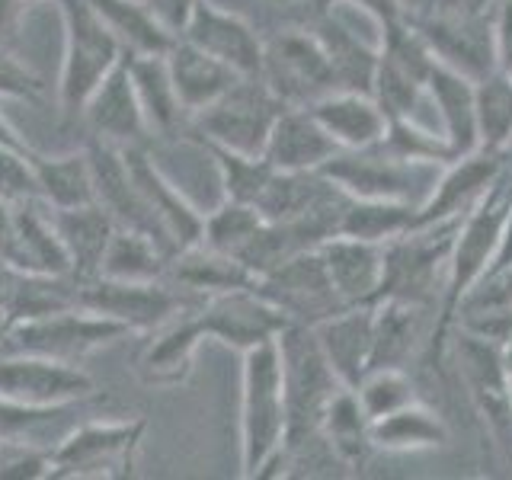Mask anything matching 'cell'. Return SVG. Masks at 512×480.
I'll return each mask as SVG.
<instances>
[{"instance_id":"1","label":"cell","mask_w":512,"mask_h":480,"mask_svg":"<svg viewBox=\"0 0 512 480\" xmlns=\"http://www.w3.org/2000/svg\"><path fill=\"white\" fill-rule=\"evenodd\" d=\"M512 208V170L506 167L490 189L474 202V208L461 215L452 260H448V276L442 288V301L436 311V324H432V340H429V356L442 359L448 352V336L455 330V317L461 301L468 298L471 288L487 276V269L500 247L503 224Z\"/></svg>"},{"instance_id":"2","label":"cell","mask_w":512,"mask_h":480,"mask_svg":"<svg viewBox=\"0 0 512 480\" xmlns=\"http://www.w3.org/2000/svg\"><path fill=\"white\" fill-rule=\"evenodd\" d=\"M288 410L276 340L244 352L240 368V474L260 477L285 445Z\"/></svg>"},{"instance_id":"3","label":"cell","mask_w":512,"mask_h":480,"mask_svg":"<svg viewBox=\"0 0 512 480\" xmlns=\"http://www.w3.org/2000/svg\"><path fill=\"white\" fill-rule=\"evenodd\" d=\"M458 224L461 218L420 224V228L388 240L384 244V279L378 301L397 298L439 311Z\"/></svg>"},{"instance_id":"4","label":"cell","mask_w":512,"mask_h":480,"mask_svg":"<svg viewBox=\"0 0 512 480\" xmlns=\"http://www.w3.org/2000/svg\"><path fill=\"white\" fill-rule=\"evenodd\" d=\"M64 20V61L58 77V103L64 119H80V109L103 84V77L125 58L122 45L96 16L90 0H58Z\"/></svg>"},{"instance_id":"5","label":"cell","mask_w":512,"mask_h":480,"mask_svg":"<svg viewBox=\"0 0 512 480\" xmlns=\"http://www.w3.org/2000/svg\"><path fill=\"white\" fill-rule=\"evenodd\" d=\"M276 349L282 362L285 410H288L285 442H298L320 432V416H324L333 394L346 388V384L336 378L333 365L327 362L314 327L288 324L276 336Z\"/></svg>"},{"instance_id":"6","label":"cell","mask_w":512,"mask_h":480,"mask_svg":"<svg viewBox=\"0 0 512 480\" xmlns=\"http://www.w3.org/2000/svg\"><path fill=\"white\" fill-rule=\"evenodd\" d=\"M320 173L333 186H340L352 199H378V202H410L423 205L436 186L442 167L416 164L384 144H368L356 151H336Z\"/></svg>"},{"instance_id":"7","label":"cell","mask_w":512,"mask_h":480,"mask_svg":"<svg viewBox=\"0 0 512 480\" xmlns=\"http://www.w3.org/2000/svg\"><path fill=\"white\" fill-rule=\"evenodd\" d=\"M285 103L279 100L272 87L260 74L240 77L237 84L215 100L208 109H202L199 116H192L189 128L196 135V141L221 144L240 154H263L269 132L276 119L282 116Z\"/></svg>"},{"instance_id":"8","label":"cell","mask_w":512,"mask_h":480,"mask_svg":"<svg viewBox=\"0 0 512 480\" xmlns=\"http://www.w3.org/2000/svg\"><path fill=\"white\" fill-rule=\"evenodd\" d=\"M128 333L132 330L119 324V320L87 311L77 304V308H64V311L7 327L4 352H29V356H45L55 362L77 365L80 359H87L90 352L116 343Z\"/></svg>"},{"instance_id":"9","label":"cell","mask_w":512,"mask_h":480,"mask_svg":"<svg viewBox=\"0 0 512 480\" xmlns=\"http://www.w3.org/2000/svg\"><path fill=\"white\" fill-rule=\"evenodd\" d=\"M77 282V279H74ZM77 304L87 311L119 320L132 333H151L170 324L173 317L202 304L199 295L183 292L167 279L157 282H119V279H87L77 282Z\"/></svg>"},{"instance_id":"10","label":"cell","mask_w":512,"mask_h":480,"mask_svg":"<svg viewBox=\"0 0 512 480\" xmlns=\"http://www.w3.org/2000/svg\"><path fill=\"white\" fill-rule=\"evenodd\" d=\"M144 432L148 423L141 416L116 423H84L64 432L52 448V477H128L135 471Z\"/></svg>"},{"instance_id":"11","label":"cell","mask_w":512,"mask_h":480,"mask_svg":"<svg viewBox=\"0 0 512 480\" xmlns=\"http://www.w3.org/2000/svg\"><path fill=\"white\" fill-rule=\"evenodd\" d=\"M260 77L285 106H311L336 90L327 48L314 29H285L263 42Z\"/></svg>"},{"instance_id":"12","label":"cell","mask_w":512,"mask_h":480,"mask_svg":"<svg viewBox=\"0 0 512 480\" xmlns=\"http://www.w3.org/2000/svg\"><path fill=\"white\" fill-rule=\"evenodd\" d=\"M448 340H452L448 349L455 356L458 375L464 381V388H468L471 404L493 432L496 445L512 461V381L503 365V349L461 330H452Z\"/></svg>"},{"instance_id":"13","label":"cell","mask_w":512,"mask_h":480,"mask_svg":"<svg viewBox=\"0 0 512 480\" xmlns=\"http://www.w3.org/2000/svg\"><path fill=\"white\" fill-rule=\"evenodd\" d=\"M253 288L272 304V308H279L285 314L288 324L317 327L320 320L349 308V304H343V298L336 295V288L327 276L324 256H320V247L295 253L292 260H285L282 266L256 279Z\"/></svg>"},{"instance_id":"14","label":"cell","mask_w":512,"mask_h":480,"mask_svg":"<svg viewBox=\"0 0 512 480\" xmlns=\"http://www.w3.org/2000/svg\"><path fill=\"white\" fill-rule=\"evenodd\" d=\"M410 20L445 68L468 80L496 71V16H461L429 7L423 16H410Z\"/></svg>"},{"instance_id":"15","label":"cell","mask_w":512,"mask_h":480,"mask_svg":"<svg viewBox=\"0 0 512 480\" xmlns=\"http://www.w3.org/2000/svg\"><path fill=\"white\" fill-rule=\"evenodd\" d=\"M96 394V381L71 362L0 352V397L26 407H68Z\"/></svg>"},{"instance_id":"16","label":"cell","mask_w":512,"mask_h":480,"mask_svg":"<svg viewBox=\"0 0 512 480\" xmlns=\"http://www.w3.org/2000/svg\"><path fill=\"white\" fill-rule=\"evenodd\" d=\"M196 314L205 330V340H218L240 352L276 340L288 327L285 314L279 308H272L253 285L202 298Z\"/></svg>"},{"instance_id":"17","label":"cell","mask_w":512,"mask_h":480,"mask_svg":"<svg viewBox=\"0 0 512 480\" xmlns=\"http://www.w3.org/2000/svg\"><path fill=\"white\" fill-rule=\"evenodd\" d=\"M125 164L132 180L141 192L144 205L157 221V231L164 237V244L173 253H180L192 244L202 240V228H205V215L196 212L180 189H176L164 173L154 167V160L148 154V144H138V148H122Z\"/></svg>"},{"instance_id":"18","label":"cell","mask_w":512,"mask_h":480,"mask_svg":"<svg viewBox=\"0 0 512 480\" xmlns=\"http://www.w3.org/2000/svg\"><path fill=\"white\" fill-rule=\"evenodd\" d=\"M80 119L90 128V138L116 144V148H138V144L151 141V128L138 103L125 58L93 90V96L80 109Z\"/></svg>"},{"instance_id":"19","label":"cell","mask_w":512,"mask_h":480,"mask_svg":"<svg viewBox=\"0 0 512 480\" xmlns=\"http://www.w3.org/2000/svg\"><path fill=\"white\" fill-rule=\"evenodd\" d=\"M180 39L192 42L244 77L260 74L263 68V39L256 36V29L244 16L224 10L212 0H196Z\"/></svg>"},{"instance_id":"20","label":"cell","mask_w":512,"mask_h":480,"mask_svg":"<svg viewBox=\"0 0 512 480\" xmlns=\"http://www.w3.org/2000/svg\"><path fill=\"white\" fill-rule=\"evenodd\" d=\"M0 256L20 272L42 276H71V256L52 224V215L42 202L13 205L10 231L0 244Z\"/></svg>"},{"instance_id":"21","label":"cell","mask_w":512,"mask_h":480,"mask_svg":"<svg viewBox=\"0 0 512 480\" xmlns=\"http://www.w3.org/2000/svg\"><path fill=\"white\" fill-rule=\"evenodd\" d=\"M503 170H506V157L484 148L445 164L436 186L429 192V199L420 205V224L461 218L468 208H474V202L484 196Z\"/></svg>"},{"instance_id":"22","label":"cell","mask_w":512,"mask_h":480,"mask_svg":"<svg viewBox=\"0 0 512 480\" xmlns=\"http://www.w3.org/2000/svg\"><path fill=\"white\" fill-rule=\"evenodd\" d=\"M327 276L343 304H375L384 279V244L349 234H333L320 244Z\"/></svg>"},{"instance_id":"23","label":"cell","mask_w":512,"mask_h":480,"mask_svg":"<svg viewBox=\"0 0 512 480\" xmlns=\"http://www.w3.org/2000/svg\"><path fill=\"white\" fill-rule=\"evenodd\" d=\"M336 151H340V144L327 135V128L314 119L308 106H285L272 125L263 157L276 170L311 173L324 167Z\"/></svg>"},{"instance_id":"24","label":"cell","mask_w":512,"mask_h":480,"mask_svg":"<svg viewBox=\"0 0 512 480\" xmlns=\"http://www.w3.org/2000/svg\"><path fill=\"white\" fill-rule=\"evenodd\" d=\"M432 324H436V311L426 304H410L397 298L375 301V336H372V362L368 368L400 365L407 368L416 349L432 340Z\"/></svg>"},{"instance_id":"25","label":"cell","mask_w":512,"mask_h":480,"mask_svg":"<svg viewBox=\"0 0 512 480\" xmlns=\"http://www.w3.org/2000/svg\"><path fill=\"white\" fill-rule=\"evenodd\" d=\"M317 343L333 365L336 378L346 388H356V381L368 372L372 362V336H375V304H352L340 314L320 320L314 327Z\"/></svg>"},{"instance_id":"26","label":"cell","mask_w":512,"mask_h":480,"mask_svg":"<svg viewBox=\"0 0 512 480\" xmlns=\"http://www.w3.org/2000/svg\"><path fill=\"white\" fill-rule=\"evenodd\" d=\"M340 151L378 144L388 128V116L368 90H330L308 106Z\"/></svg>"},{"instance_id":"27","label":"cell","mask_w":512,"mask_h":480,"mask_svg":"<svg viewBox=\"0 0 512 480\" xmlns=\"http://www.w3.org/2000/svg\"><path fill=\"white\" fill-rule=\"evenodd\" d=\"M167 68H170L176 96H180V106L189 116V122H192V116H199V112L208 109L215 100H221V96L244 77L186 39L173 42V48L167 52Z\"/></svg>"},{"instance_id":"28","label":"cell","mask_w":512,"mask_h":480,"mask_svg":"<svg viewBox=\"0 0 512 480\" xmlns=\"http://www.w3.org/2000/svg\"><path fill=\"white\" fill-rule=\"evenodd\" d=\"M48 215H52L61 244L71 256V279L87 282L100 276L103 253L119 228V224L112 221V215L96 202L80 205V208H48Z\"/></svg>"},{"instance_id":"29","label":"cell","mask_w":512,"mask_h":480,"mask_svg":"<svg viewBox=\"0 0 512 480\" xmlns=\"http://www.w3.org/2000/svg\"><path fill=\"white\" fill-rule=\"evenodd\" d=\"M426 103L436 109L439 132L452 144L458 157L477 151V109H474V80L445 68L436 61L426 80Z\"/></svg>"},{"instance_id":"30","label":"cell","mask_w":512,"mask_h":480,"mask_svg":"<svg viewBox=\"0 0 512 480\" xmlns=\"http://www.w3.org/2000/svg\"><path fill=\"white\" fill-rule=\"evenodd\" d=\"M125 61L138 93V103L144 109V119H148L151 138L154 135L167 138L189 128V116L180 106V96H176L173 77L167 68V55H125Z\"/></svg>"},{"instance_id":"31","label":"cell","mask_w":512,"mask_h":480,"mask_svg":"<svg viewBox=\"0 0 512 480\" xmlns=\"http://www.w3.org/2000/svg\"><path fill=\"white\" fill-rule=\"evenodd\" d=\"M196 308L183 311L180 317H173L170 324L154 330V340L148 343V349L141 352V378L144 381L180 384L189 375L192 359H196V349L205 340V330L199 324Z\"/></svg>"},{"instance_id":"32","label":"cell","mask_w":512,"mask_h":480,"mask_svg":"<svg viewBox=\"0 0 512 480\" xmlns=\"http://www.w3.org/2000/svg\"><path fill=\"white\" fill-rule=\"evenodd\" d=\"M167 282L180 285L189 295H218V292H231V288H247L256 285V279L244 269V263H237L234 256L205 247L202 240L192 244L180 253L170 256L167 263Z\"/></svg>"},{"instance_id":"33","label":"cell","mask_w":512,"mask_h":480,"mask_svg":"<svg viewBox=\"0 0 512 480\" xmlns=\"http://www.w3.org/2000/svg\"><path fill=\"white\" fill-rule=\"evenodd\" d=\"M125 55H167L180 36L157 20L144 0H90Z\"/></svg>"},{"instance_id":"34","label":"cell","mask_w":512,"mask_h":480,"mask_svg":"<svg viewBox=\"0 0 512 480\" xmlns=\"http://www.w3.org/2000/svg\"><path fill=\"white\" fill-rule=\"evenodd\" d=\"M320 436L327 439L333 455L349 471H362L365 461L372 458V420H368L352 388H340L333 394L324 416H320Z\"/></svg>"},{"instance_id":"35","label":"cell","mask_w":512,"mask_h":480,"mask_svg":"<svg viewBox=\"0 0 512 480\" xmlns=\"http://www.w3.org/2000/svg\"><path fill=\"white\" fill-rule=\"evenodd\" d=\"M32 170L39 183V202L48 208H80L96 202L93 170L87 151L39 154L32 151Z\"/></svg>"},{"instance_id":"36","label":"cell","mask_w":512,"mask_h":480,"mask_svg":"<svg viewBox=\"0 0 512 480\" xmlns=\"http://www.w3.org/2000/svg\"><path fill=\"white\" fill-rule=\"evenodd\" d=\"M372 445L375 452H432L448 445V426L432 407L413 400L372 420Z\"/></svg>"},{"instance_id":"37","label":"cell","mask_w":512,"mask_h":480,"mask_svg":"<svg viewBox=\"0 0 512 480\" xmlns=\"http://www.w3.org/2000/svg\"><path fill=\"white\" fill-rule=\"evenodd\" d=\"M64 308H77V282L71 276H42V272L16 269L13 285L4 301L7 327L64 311Z\"/></svg>"},{"instance_id":"38","label":"cell","mask_w":512,"mask_h":480,"mask_svg":"<svg viewBox=\"0 0 512 480\" xmlns=\"http://www.w3.org/2000/svg\"><path fill=\"white\" fill-rule=\"evenodd\" d=\"M170 253L157 244L151 234L132 228H116L103 253L100 276L119 282H157L167 276Z\"/></svg>"},{"instance_id":"39","label":"cell","mask_w":512,"mask_h":480,"mask_svg":"<svg viewBox=\"0 0 512 480\" xmlns=\"http://www.w3.org/2000/svg\"><path fill=\"white\" fill-rule=\"evenodd\" d=\"M420 228V205L410 202H378V199H349L340 234L375 240V244H388V240Z\"/></svg>"},{"instance_id":"40","label":"cell","mask_w":512,"mask_h":480,"mask_svg":"<svg viewBox=\"0 0 512 480\" xmlns=\"http://www.w3.org/2000/svg\"><path fill=\"white\" fill-rule=\"evenodd\" d=\"M477 109V148L503 154L512 138V77L506 71H490L474 80Z\"/></svg>"},{"instance_id":"41","label":"cell","mask_w":512,"mask_h":480,"mask_svg":"<svg viewBox=\"0 0 512 480\" xmlns=\"http://www.w3.org/2000/svg\"><path fill=\"white\" fill-rule=\"evenodd\" d=\"M199 144L215 160L221 186H224V199L256 208L269 180L276 176V167H272L263 154H240V151L221 148V144H208V141H199Z\"/></svg>"},{"instance_id":"42","label":"cell","mask_w":512,"mask_h":480,"mask_svg":"<svg viewBox=\"0 0 512 480\" xmlns=\"http://www.w3.org/2000/svg\"><path fill=\"white\" fill-rule=\"evenodd\" d=\"M381 144L400 157L416 160V164L445 167V164H452V160H458V154L452 151V144L445 141L439 128L423 125L420 119H388Z\"/></svg>"},{"instance_id":"43","label":"cell","mask_w":512,"mask_h":480,"mask_svg":"<svg viewBox=\"0 0 512 480\" xmlns=\"http://www.w3.org/2000/svg\"><path fill=\"white\" fill-rule=\"evenodd\" d=\"M352 391H356L362 410L368 413V420H378V416H388L400 407L413 404V400H420L416 397V384H413L410 372L400 365L368 368Z\"/></svg>"},{"instance_id":"44","label":"cell","mask_w":512,"mask_h":480,"mask_svg":"<svg viewBox=\"0 0 512 480\" xmlns=\"http://www.w3.org/2000/svg\"><path fill=\"white\" fill-rule=\"evenodd\" d=\"M263 215L256 212L253 205H240V202H231L224 199L215 212L205 215V228H202V244L212 247V250H221L237 260V253L244 250L253 234L263 228Z\"/></svg>"},{"instance_id":"45","label":"cell","mask_w":512,"mask_h":480,"mask_svg":"<svg viewBox=\"0 0 512 480\" xmlns=\"http://www.w3.org/2000/svg\"><path fill=\"white\" fill-rule=\"evenodd\" d=\"M52 448L45 442H0V480H45L52 477L55 461Z\"/></svg>"},{"instance_id":"46","label":"cell","mask_w":512,"mask_h":480,"mask_svg":"<svg viewBox=\"0 0 512 480\" xmlns=\"http://www.w3.org/2000/svg\"><path fill=\"white\" fill-rule=\"evenodd\" d=\"M77 404L68 407H26L16 400L0 397V442L26 439V442H42L39 432L48 429L55 420H61L64 413L74 410Z\"/></svg>"},{"instance_id":"47","label":"cell","mask_w":512,"mask_h":480,"mask_svg":"<svg viewBox=\"0 0 512 480\" xmlns=\"http://www.w3.org/2000/svg\"><path fill=\"white\" fill-rule=\"evenodd\" d=\"M0 199L7 205L39 202V183L32 170V148L16 151L0 144Z\"/></svg>"},{"instance_id":"48","label":"cell","mask_w":512,"mask_h":480,"mask_svg":"<svg viewBox=\"0 0 512 480\" xmlns=\"http://www.w3.org/2000/svg\"><path fill=\"white\" fill-rule=\"evenodd\" d=\"M0 96H16V100L29 103L42 100V80L16 61L7 48H0Z\"/></svg>"},{"instance_id":"49","label":"cell","mask_w":512,"mask_h":480,"mask_svg":"<svg viewBox=\"0 0 512 480\" xmlns=\"http://www.w3.org/2000/svg\"><path fill=\"white\" fill-rule=\"evenodd\" d=\"M340 4H349V7L368 13L381 26V32L397 26V23H404V20H410L407 10H404V0H340Z\"/></svg>"},{"instance_id":"50","label":"cell","mask_w":512,"mask_h":480,"mask_svg":"<svg viewBox=\"0 0 512 480\" xmlns=\"http://www.w3.org/2000/svg\"><path fill=\"white\" fill-rule=\"evenodd\" d=\"M493 26H496V68L512 77V0H500Z\"/></svg>"},{"instance_id":"51","label":"cell","mask_w":512,"mask_h":480,"mask_svg":"<svg viewBox=\"0 0 512 480\" xmlns=\"http://www.w3.org/2000/svg\"><path fill=\"white\" fill-rule=\"evenodd\" d=\"M144 4H148V10L173 32V36H180L189 23V13L196 7V0H144Z\"/></svg>"},{"instance_id":"52","label":"cell","mask_w":512,"mask_h":480,"mask_svg":"<svg viewBox=\"0 0 512 480\" xmlns=\"http://www.w3.org/2000/svg\"><path fill=\"white\" fill-rule=\"evenodd\" d=\"M512 266V208H509V218L503 224V234H500V247H496V256H493V263L487 269V276H496V272H503ZM484 276V279H487Z\"/></svg>"},{"instance_id":"53","label":"cell","mask_w":512,"mask_h":480,"mask_svg":"<svg viewBox=\"0 0 512 480\" xmlns=\"http://www.w3.org/2000/svg\"><path fill=\"white\" fill-rule=\"evenodd\" d=\"M20 13H23V0H0V39H7L16 29Z\"/></svg>"},{"instance_id":"54","label":"cell","mask_w":512,"mask_h":480,"mask_svg":"<svg viewBox=\"0 0 512 480\" xmlns=\"http://www.w3.org/2000/svg\"><path fill=\"white\" fill-rule=\"evenodd\" d=\"M0 144H4V148H16V151H29L26 138H23V135L16 132V128L7 122L4 112H0Z\"/></svg>"},{"instance_id":"55","label":"cell","mask_w":512,"mask_h":480,"mask_svg":"<svg viewBox=\"0 0 512 480\" xmlns=\"http://www.w3.org/2000/svg\"><path fill=\"white\" fill-rule=\"evenodd\" d=\"M13 276H16V269L0 256V314H4V301H7V292H10V285H13Z\"/></svg>"},{"instance_id":"56","label":"cell","mask_w":512,"mask_h":480,"mask_svg":"<svg viewBox=\"0 0 512 480\" xmlns=\"http://www.w3.org/2000/svg\"><path fill=\"white\" fill-rule=\"evenodd\" d=\"M10 218H13V205H7L4 199H0V244H4V237L10 231Z\"/></svg>"},{"instance_id":"57","label":"cell","mask_w":512,"mask_h":480,"mask_svg":"<svg viewBox=\"0 0 512 480\" xmlns=\"http://www.w3.org/2000/svg\"><path fill=\"white\" fill-rule=\"evenodd\" d=\"M503 365H506V375H509V381H512V330H509L506 343H503Z\"/></svg>"},{"instance_id":"58","label":"cell","mask_w":512,"mask_h":480,"mask_svg":"<svg viewBox=\"0 0 512 480\" xmlns=\"http://www.w3.org/2000/svg\"><path fill=\"white\" fill-rule=\"evenodd\" d=\"M4 336H7V317L0 314V352H4Z\"/></svg>"},{"instance_id":"59","label":"cell","mask_w":512,"mask_h":480,"mask_svg":"<svg viewBox=\"0 0 512 480\" xmlns=\"http://www.w3.org/2000/svg\"><path fill=\"white\" fill-rule=\"evenodd\" d=\"M503 157H506V167L512 170V138H509V144H506V148H503Z\"/></svg>"}]
</instances>
